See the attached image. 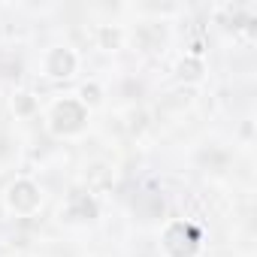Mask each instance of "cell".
Returning <instances> with one entry per match:
<instances>
[{
    "mask_svg": "<svg viewBox=\"0 0 257 257\" xmlns=\"http://www.w3.org/2000/svg\"><path fill=\"white\" fill-rule=\"evenodd\" d=\"M13 106H16L22 115H28V112L37 106V100H34V94H28V91H19V94H16V100H13Z\"/></svg>",
    "mask_w": 257,
    "mask_h": 257,
    "instance_id": "5b68a950",
    "label": "cell"
},
{
    "mask_svg": "<svg viewBox=\"0 0 257 257\" xmlns=\"http://www.w3.org/2000/svg\"><path fill=\"white\" fill-rule=\"evenodd\" d=\"M76 70H79V55L67 46H55L43 58V73L49 79H70Z\"/></svg>",
    "mask_w": 257,
    "mask_h": 257,
    "instance_id": "3957f363",
    "label": "cell"
},
{
    "mask_svg": "<svg viewBox=\"0 0 257 257\" xmlns=\"http://www.w3.org/2000/svg\"><path fill=\"white\" fill-rule=\"evenodd\" d=\"M109 40H112V43H118V40H121V34H109V31L103 28V43L109 46Z\"/></svg>",
    "mask_w": 257,
    "mask_h": 257,
    "instance_id": "8992f818",
    "label": "cell"
},
{
    "mask_svg": "<svg viewBox=\"0 0 257 257\" xmlns=\"http://www.w3.org/2000/svg\"><path fill=\"white\" fill-rule=\"evenodd\" d=\"M40 203H43V197H40L37 182H31V179L13 182V188H10V194H7L10 212H16V215H34V212L40 209Z\"/></svg>",
    "mask_w": 257,
    "mask_h": 257,
    "instance_id": "7a4b0ae2",
    "label": "cell"
},
{
    "mask_svg": "<svg viewBox=\"0 0 257 257\" xmlns=\"http://www.w3.org/2000/svg\"><path fill=\"white\" fill-rule=\"evenodd\" d=\"M85 109H91V106H97L100 100H103V91H100V85L97 82H88V85H82V91H79V97H76Z\"/></svg>",
    "mask_w": 257,
    "mask_h": 257,
    "instance_id": "277c9868",
    "label": "cell"
},
{
    "mask_svg": "<svg viewBox=\"0 0 257 257\" xmlns=\"http://www.w3.org/2000/svg\"><path fill=\"white\" fill-rule=\"evenodd\" d=\"M85 118H88V109L76 100V97H64V100H58L55 106H52V115H49V127L55 134H76V131H82V124H85Z\"/></svg>",
    "mask_w": 257,
    "mask_h": 257,
    "instance_id": "6da1fadb",
    "label": "cell"
}]
</instances>
